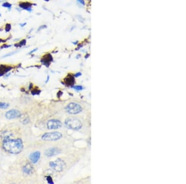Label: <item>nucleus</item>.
I'll return each instance as SVG.
<instances>
[{"mask_svg":"<svg viewBox=\"0 0 186 184\" xmlns=\"http://www.w3.org/2000/svg\"><path fill=\"white\" fill-rule=\"evenodd\" d=\"M78 41H76V42H73V44H75V45H76V44H78Z\"/></svg>","mask_w":186,"mask_h":184,"instance_id":"nucleus-22","label":"nucleus"},{"mask_svg":"<svg viewBox=\"0 0 186 184\" xmlns=\"http://www.w3.org/2000/svg\"><path fill=\"white\" fill-rule=\"evenodd\" d=\"M9 107V104L5 103V102H1L0 103V109H6Z\"/></svg>","mask_w":186,"mask_h":184,"instance_id":"nucleus-12","label":"nucleus"},{"mask_svg":"<svg viewBox=\"0 0 186 184\" xmlns=\"http://www.w3.org/2000/svg\"><path fill=\"white\" fill-rule=\"evenodd\" d=\"M33 168L30 164H27L26 165H25V167L23 168V172L24 174H30L32 173V172Z\"/></svg>","mask_w":186,"mask_h":184,"instance_id":"nucleus-11","label":"nucleus"},{"mask_svg":"<svg viewBox=\"0 0 186 184\" xmlns=\"http://www.w3.org/2000/svg\"><path fill=\"white\" fill-rule=\"evenodd\" d=\"M26 23H24V24H21V27H24V26H25V25H26Z\"/></svg>","mask_w":186,"mask_h":184,"instance_id":"nucleus-21","label":"nucleus"},{"mask_svg":"<svg viewBox=\"0 0 186 184\" xmlns=\"http://www.w3.org/2000/svg\"><path fill=\"white\" fill-rule=\"evenodd\" d=\"M81 75V73H76V75H75V77H78V76H79Z\"/></svg>","mask_w":186,"mask_h":184,"instance_id":"nucleus-19","label":"nucleus"},{"mask_svg":"<svg viewBox=\"0 0 186 184\" xmlns=\"http://www.w3.org/2000/svg\"><path fill=\"white\" fill-rule=\"evenodd\" d=\"M26 40L25 39H24L20 42L19 44H20V46H23V45H26Z\"/></svg>","mask_w":186,"mask_h":184,"instance_id":"nucleus-18","label":"nucleus"},{"mask_svg":"<svg viewBox=\"0 0 186 184\" xmlns=\"http://www.w3.org/2000/svg\"><path fill=\"white\" fill-rule=\"evenodd\" d=\"M45 28H47V26H46V25H42V26H41L38 29V31H40V30H42V29H45Z\"/></svg>","mask_w":186,"mask_h":184,"instance_id":"nucleus-16","label":"nucleus"},{"mask_svg":"<svg viewBox=\"0 0 186 184\" xmlns=\"http://www.w3.org/2000/svg\"><path fill=\"white\" fill-rule=\"evenodd\" d=\"M40 157V153L39 151H36L34 152L32 154H31L29 156L30 160L31 162H32L33 164H36L38 162V161L39 160Z\"/></svg>","mask_w":186,"mask_h":184,"instance_id":"nucleus-10","label":"nucleus"},{"mask_svg":"<svg viewBox=\"0 0 186 184\" xmlns=\"http://www.w3.org/2000/svg\"><path fill=\"white\" fill-rule=\"evenodd\" d=\"M3 148L10 154H19L23 149V143L20 138H6L3 141Z\"/></svg>","mask_w":186,"mask_h":184,"instance_id":"nucleus-1","label":"nucleus"},{"mask_svg":"<svg viewBox=\"0 0 186 184\" xmlns=\"http://www.w3.org/2000/svg\"><path fill=\"white\" fill-rule=\"evenodd\" d=\"M0 16H1V14H0Z\"/></svg>","mask_w":186,"mask_h":184,"instance_id":"nucleus-23","label":"nucleus"},{"mask_svg":"<svg viewBox=\"0 0 186 184\" xmlns=\"http://www.w3.org/2000/svg\"><path fill=\"white\" fill-rule=\"evenodd\" d=\"M32 6V3H30V2H28V1L20 2L19 4V6L21 8H22L24 10H27L29 12H30L31 11H32V8H31Z\"/></svg>","mask_w":186,"mask_h":184,"instance_id":"nucleus-8","label":"nucleus"},{"mask_svg":"<svg viewBox=\"0 0 186 184\" xmlns=\"http://www.w3.org/2000/svg\"><path fill=\"white\" fill-rule=\"evenodd\" d=\"M50 166L57 172H61L64 169L65 163L64 161L60 159H58L56 161L50 162Z\"/></svg>","mask_w":186,"mask_h":184,"instance_id":"nucleus-5","label":"nucleus"},{"mask_svg":"<svg viewBox=\"0 0 186 184\" xmlns=\"http://www.w3.org/2000/svg\"><path fill=\"white\" fill-rule=\"evenodd\" d=\"M6 117L8 119H13L16 118H19L21 116V113L16 109H13L11 111H9L6 113Z\"/></svg>","mask_w":186,"mask_h":184,"instance_id":"nucleus-7","label":"nucleus"},{"mask_svg":"<svg viewBox=\"0 0 186 184\" xmlns=\"http://www.w3.org/2000/svg\"><path fill=\"white\" fill-rule=\"evenodd\" d=\"M81 106L78 104L71 102L66 107V111L70 114H77L82 111Z\"/></svg>","mask_w":186,"mask_h":184,"instance_id":"nucleus-4","label":"nucleus"},{"mask_svg":"<svg viewBox=\"0 0 186 184\" xmlns=\"http://www.w3.org/2000/svg\"><path fill=\"white\" fill-rule=\"evenodd\" d=\"M73 88L75 89L76 90H78V91L82 90L83 89V86H73Z\"/></svg>","mask_w":186,"mask_h":184,"instance_id":"nucleus-15","label":"nucleus"},{"mask_svg":"<svg viewBox=\"0 0 186 184\" xmlns=\"http://www.w3.org/2000/svg\"><path fill=\"white\" fill-rule=\"evenodd\" d=\"M77 1L79 2L81 5H83V6H85V2L84 0H77Z\"/></svg>","mask_w":186,"mask_h":184,"instance_id":"nucleus-17","label":"nucleus"},{"mask_svg":"<svg viewBox=\"0 0 186 184\" xmlns=\"http://www.w3.org/2000/svg\"><path fill=\"white\" fill-rule=\"evenodd\" d=\"M62 122L57 119H52L49 120L47 123V128L49 130H55L60 128Z\"/></svg>","mask_w":186,"mask_h":184,"instance_id":"nucleus-6","label":"nucleus"},{"mask_svg":"<svg viewBox=\"0 0 186 184\" xmlns=\"http://www.w3.org/2000/svg\"><path fill=\"white\" fill-rule=\"evenodd\" d=\"M2 6L3 7H4V8H9L10 9L11 8V6H12V5L11 4H10V3H8V2H6V3H3V4L2 5Z\"/></svg>","mask_w":186,"mask_h":184,"instance_id":"nucleus-13","label":"nucleus"},{"mask_svg":"<svg viewBox=\"0 0 186 184\" xmlns=\"http://www.w3.org/2000/svg\"><path fill=\"white\" fill-rule=\"evenodd\" d=\"M62 134L60 132H52L45 133L42 136V139L44 141H57L61 139Z\"/></svg>","mask_w":186,"mask_h":184,"instance_id":"nucleus-3","label":"nucleus"},{"mask_svg":"<svg viewBox=\"0 0 186 184\" xmlns=\"http://www.w3.org/2000/svg\"><path fill=\"white\" fill-rule=\"evenodd\" d=\"M60 153V151L58 149L55 148H48V150H46L45 153V156H47L48 157H51L54 156L55 155H57Z\"/></svg>","mask_w":186,"mask_h":184,"instance_id":"nucleus-9","label":"nucleus"},{"mask_svg":"<svg viewBox=\"0 0 186 184\" xmlns=\"http://www.w3.org/2000/svg\"><path fill=\"white\" fill-rule=\"evenodd\" d=\"M65 123L66 126L70 129L74 130H79L83 126L82 122H81V120L74 117H70L66 119Z\"/></svg>","mask_w":186,"mask_h":184,"instance_id":"nucleus-2","label":"nucleus"},{"mask_svg":"<svg viewBox=\"0 0 186 184\" xmlns=\"http://www.w3.org/2000/svg\"><path fill=\"white\" fill-rule=\"evenodd\" d=\"M11 29V24H6V26H5L6 32H9Z\"/></svg>","mask_w":186,"mask_h":184,"instance_id":"nucleus-14","label":"nucleus"},{"mask_svg":"<svg viewBox=\"0 0 186 184\" xmlns=\"http://www.w3.org/2000/svg\"><path fill=\"white\" fill-rule=\"evenodd\" d=\"M37 50V48H36V49H34V50H32V51H31V52H29V54H32V53H33V52H35V51H36Z\"/></svg>","mask_w":186,"mask_h":184,"instance_id":"nucleus-20","label":"nucleus"}]
</instances>
